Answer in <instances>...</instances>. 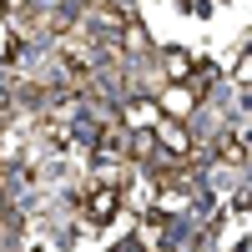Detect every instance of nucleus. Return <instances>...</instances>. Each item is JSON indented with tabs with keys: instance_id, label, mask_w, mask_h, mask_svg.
Returning <instances> with one entry per match:
<instances>
[{
	"instance_id": "nucleus-1",
	"label": "nucleus",
	"mask_w": 252,
	"mask_h": 252,
	"mask_svg": "<svg viewBox=\"0 0 252 252\" xmlns=\"http://www.w3.org/2000/svg\"><path fill=\"white\" fill-rule=\"evenodd\" d=\"M197 66V51H187V46H161V76L166 81H187Z\"/></svg>"
}]
</instances>
